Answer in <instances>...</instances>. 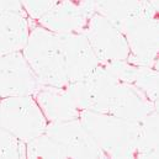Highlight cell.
Returning a JSON list of instances; mask_svg holds the SVG:
<instances>
[{
    "label": "cell",
    "mask_w": 159,
    "mask_h": 159,
    "mask_svg": "<svg viewBox=\"0 0 159 159\" xmlns=\"http://www.w3.org/2000/svg\"><path fill=\"white\" fill-rule=\"evenodd\" d=\"M77 107L114 115L139 122L158 110L137 86L115 78L102 64H99L86 78L69 83L67 86Z\"/></svg>",
    "instance_id": "1"
},
{
    "label": "cell",
    "mask_w": 159,
    "mask_h": 159,
    "mask_svg": "<svg viewBox=\"0 0 159 159\" xmlns=\"http://www.w3.org/2000/svg\"><path fill=\"white\" fill-rule=\"evenodd\" d=\"M79 120L106 158L136 157L139 122L89 110H81Z\"/></svg>",
    "instance_id": "2"
},
{
    "label": "cell",
    "mask_w": 159,
    "mask_h": 159,
    "mask_svg": "<svg viewBox=\"0 0 159 159\" xmlns=\"http://www.w3.org/2000/svg\"><path fill=\"white\" fill-rule=\"evenodd\" d=\"M22 54L41 85L58 88L68 85L62 47L57 34L40 25L32 26Z\"/></svg>",
    "instance_id": "3"
},
{
    "label": "cell",
    "mask_w": 159,
    "mask_h": 159,
    "mask_svg": "<svg viewBox=\"0 0 159 159\" xmlns=\"http://www.w3.org/2000/svg\"><path fill=\"white\" fill-rule=\"evenodd\" d=\"M48 121L31 95L4 98L0 101V127L25 143L46 132Z\"/></svg>",
    "instance_id": "4"
},
{
    "label": "cell",
    "mask_w": 159,
    "mask_h": 159,
    "mask_svg": "<svg viewBox=\"0 0 159 159\" xmlns=\"http://www.w3.org/2000/svg\"><path fill=\"white\" fill-rule=\"evenodd\" d=\"M125 36L129 56L127 61L139 67L158 68L159 24L158 17L138 16L119 26Z\"/></svg>",
    "instance_id": "5"
},
{
    "label": "cell",
    "mask_w": 159,
    "mask_h": 159,
    "mask_svg": "<svg viewBox=\"0 0 159 159\" xmlns=\"http://www.w3.org/2000/svg\"><path fill=\"white\" fill-rule=\"evenodd\" d=\"M83 34L89 41L100 64L128 58L129 49L125 36L104 16L95 12L89 19Z\"/></svg>",
    "instance_id": "6"
},
{
    "label": "cell",
    "mask_w": 159,
    "mask_h": 159,
    "mask_svg": "<svg viewBox=\"0 0 159 159\" xmlns=\"http://www.w3.org/2000/svg\"><path fill=\"white\" fill-rule=\"evenodd\" d=\"M46 133L59 143L67 158H106L79 119L48 122Z\"/></svg>",
    "instance_id": "7"
},
{
    "label": "cell",
    "mask_w": 159,
    "mask_h": 159,
    "mask_svg": "<svg viewBox=\"0 0 159 159\" xmlns=\"http://www.w3.org/2000/svg\"><path fill=\"white\" fill-rule=\"evenodd\" d=\"M41 83L21 52L0 56V98L31 95Z\"/></svg>",
    "instance_id": "8"
},
{
    "label": "cell",
    "mask_w": 159,
    "mask_h": 159,
    "mask_svg": "<svg viewBox=\"0 0 159 159\" xmlns=\"http://www.w3.org/2000/svg\"><path fill=\"white\" fill-rule=\"evenodd\" d=\"M94 14L95 11L91 0L81 2L59 0L40 20H37V22L43 29L58 35L83 32L89 19Z\"/></svg>",
    "instance_id": "9"
},
{
    "label": "cell",
    "mask_w": 159,
    "mask_h": 159,
    "mask_svg": "<svg viewBox=\"0 0 159 159\" xmlns=\"http://www.w3.org/2000/svg\"><path fill=\"white\" fill-rule=\"evenodd\" d=\"M58 37L62 47L68 84L86 78L100 64L83 32L62 34L58 35Z\"/></svg>",
    "instance_id": "10"
},
{
    "label": "cell",
    "mask_w": 159,
    "mask_h": 159,
    "mask_svg": "<svg viewBox=\"0 0 159 159\" xmlns=\"http://www.w3.org/2000/svg\"><path fill=\"white\" fill-rule=\"evenodd\" d=\"M34 99L48 122L79 119L80 110L74 104L67 88L42 85L34 94Z\"/></svg>",
    "instance_id": "11"
},
{
    "label": "cell",
    "mask_w": 159,
    "mask_h": 159,
    "mask_svg": "<svg viewBox=\"0 0 159 159\" xmlns=\"http://www.w3.org/2000/svg\"><path fill=\"white\" fill-rule=\"evenodd\" d=\"M91 4L96 14L107 19L117 29L126 21L142 15L158 17L159 7L141 0H91Z\"/></svg>",
    "instance_id": "12"
},
{
    "label": "cell",
    "mask_w": 159,
    "mask_h": 159,
    "mask_svg": "<svg viewBox=\"0 0 159 159\" xmlns=\"http://www.w3.org/2000/svg\"><path fill=\"white\" fill-rule=\"evenodd\" d=\"M31 27L26 14H0V56L21 52Z\"/></svg>",
    "instance_id": "13"
},
{
    "label": "cell",
    "mask_w": 159,
    "mask_h": 159,
    "mask_svg": "<svg viewBox=\"0 0 159 159\" xmlns=\"http://www.w3.org/2000/svg\"><path fill=\"white\" fill-rule=\"evenodd\" d=\"M134 158H159L158 110H154L139 121V134Z\"/></svg>",
    "instance_id": "14"
},
{
    "label": "cell",
    "mask_w": 159,
    "mask_h": 159,
    "mask_svg": "<svg viewBox=\"0 0 159 159\" xmlns=\"http://www.w3.org/2000/svg\"><path fill=\"white\" fill-rule=\"evenodd\" d=\"M26 158H67L64 149L46 132L26 142Z\"/></svg>",
    "instance_id": "15"
},
{
    "label": "cell",
    "mask_w": 159,
    "mask_h": 159,
    "mask_svg": "<svg viewBox=\"0 0 159 159\" xmlns=\"http://www.w3.org/2000/svg\"><path fill=\"white\" fill-rule=\"evenodd\" d=\"M158 68L154 67H139L133 80V85L137 86L152 102L158 104Z\"/></svg>",
    "instance_id": "16"
},
{
    "label": "cell",
    "mask_w": 159,
    "mask_h": 159,
    "mask_svg": "<svg viewBox=\"0 0 159 159\" xmlns=\"http://www.w3.org/2000/svg\"><path fill=\"white\" fill-rule=\"evenodd\" d=\"M0 158H26V143L0 127Z\"/></svg>",
    "instance_id": "17"
},
{
    "label": "cell",
    "mask_w": 159,
    "mask_h": 159,
    "mask_svg": "<svg viewBox=\"0 0 159 159\" xmlns=\"http://www.w3.org/2000/svg\"><path fill=\"white\" fill-rule=\"evenodd\" d=\"M115 78H117L121 81L129 83L132 84L134 77L138 70V66H134L129 63L127 59L125 61H116V62H110V63H104L102 64Z\"/></svg>",
    "instance_id": "18"
},
{
    "label": "cell",
    "mask_w": 159,
    "mask_h": 159,
    "mask_svg": "<svg viewBox=\"0 0 159 159\" xmlns=\"http://www.w3.org/2000/svg\"><path fill=\"white\" fill-rule=\"evenodd\" d=\"M22 9L31 20H40L59 0H20Z\"/></svg>",
    "instance_id": "19"
},
{
    "label": "cell",
    "mask_w": 159,
    "mask_h": 159,
    "mask_svg": "<svg viewBox=\"0 0 159 159\" xmlns=\"http://www.w3.org/2000/svg\"><path fill=\"white\" fill-rule=\"evenodd\" d=\"M0 14H25L20 0H0Z\"/></svg>",
    "instance_id": "20"
},
{
    "label": "cell",
    "mask_w": 159,
    "mask_h": 159,
    "mask_svg": "<svg viewBox=\"0 0 159 159\" xmlns=\"http://www.w3.org/2000/svg\"><path fill=\"white\" fill-rule=\"evenodd\" d=\"M141 1H144V2H149V4H152V5H154V6H158V7H159L158 0H141Z\"/></svg>",
    "instance_id": "21"
},
{
    "label": "cell",
    "mask_w": 159,
    "mask_h": 159,
    "mask_svg": "<svg viewBox=\"0 0 159 159\" xmlns=\"http://www.w3.org/2000/svg\"><path fill=\"white\" fill-rule=\"evenodd\" d=\"M73 1H78V2H81V1H88V0H73Z\"/></svg>",
    "instance_id": "22"
},
{
    "label": "cell",
    "mask_w": 159,
    "mask_h": 159,
    "mask_svg": "<svg viewBox=\"0 0 159 159\" xmlns=\"http://www.w3.org/2000/svg\"><path fill=\"white\" fill-rule=\"evenodd\" d=\"M0 101H1V98H0Z\"/></svg>",
    "instance_id": "23"
}]
</instances>
